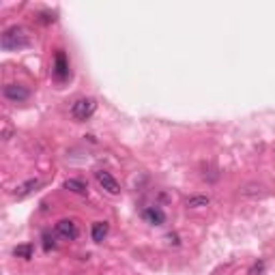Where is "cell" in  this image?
<instances>
[{"mask_svg":"<svg viewBox=\"0 0 275 275\" xmlns=\"http://www.w3.org/2000/svg\"><path fill=\"white\" fill-rule=\"evenodd\" d=\"M28 45V34L22 26H11L2 32V48L4 50H22Z\"/></svg>","mask_w":275,"mask_h":275,"instance_id":"1","label":"cell"},{"mask_svg":"<svg viewBox=\"0 0 275 275\" xmlns=\"http://www.w3.org/2000/svg\"><path fill=\"white\" fill-rule=\"evenodd\" d=\"M95 110H97V101L92 97H82L71 105V114H73V119H78V121L91 119V116L95 114Z\"/></svg>","mask_w":275,"mask_h":275,"instance_id":"2","label":"cell"},{"mask_svg":"<svg viewBox=\"0 0 275 275\" xmlns=\"http://www.w3.org/2000/svg\"><path fill=\"white\" fill-rule=\"evenodd\" d=\"M95 179H97V183L103 187L108 194H112V196H119L121 194V185H119V181H116L110 172H105V170H97L95 172Z\"/></svg>","mask_w":275,"mask_h":275,"instance_id":"3","label":"cell"},{"mask_svg":"<svg viewBox=\"0 0 275 275\" xmlns=\"http://www.w3.org/2000/svg\"><path fill=\"white\" fill-rule=\"evenodd\" d=\"M2 95L9 99V101H13V103H22V101H26L28 97H31V91L26 89V86H22V84H7L2 89Z\"/></svg>","mask_w":275,"mask_h":275,"instance_id":"4","label":"cell"},{"mask_svg":"<svg viewBox=\"0 0 275 275\" xmlns=\"http://www.w3.org/2000/svg\"><path fill=\"white\" fill-rule=\"evenodd\" d=\"M56 235L62 237L65 241H73V239H78V226L71 219H61L56 224Z\"/></svg>","mask_w":275,"mask_h":275,"instance_id":"5","label":"cell"},{"mask_svg":"<svg viewBox=\"0 0 275 275\" xmlns=\"http://www.w3.org/2000/svg\"><path fill=\"white\" fill-rule=\"evenodd\" d=\"M54 75L58 80H65L69 75V62H67V56L65 52H56V58H54Z\"/></svg>","mask_w":275,"mask_h":275,"instance_id":"6","label":"cell"},{"mask_svg":"<svg viewBox=\"0 0 275 275\" xmlns=\"http://www.w3.org/2000/svg\"><path fill=\"white\" fill-rule=\"evenodd\" d=\"M37 187H41V179H28L26 183H22V185L15 187L13 196H15V198H24V196H28V194H32Z\"/></svg>","mask_w":275,"mask_h":275,"instance_id":"7","label":"cell"},{"mask_svg":"<svg viewBox=\"0 0 275 275\" xmlns=\"http://www.w3.org/2000/svg\"><path fill=\"white\" fill-rule=\"evenodd\" d=\"M144 219L153 226H161L163 221H166V213H163L159 207H149L144 211Z\"/></svg>","mask_w":275,"mask_h":275,"instance_id":"8","label":"cell"},{"mask_svg":"<svg viewBox=\"0 0 275 275\" xmlns=\"http://www.w3.org/2000/svg\"><path fill=\"white\" fill-rule=\"evenodd\" d=\"M108 232H110L108 221H95V224H92V241H95V243H101L103 239L108 237Z\"/></svg>","mask_w":275,"mask_h":275,"instance_id":"9","label":"cell"},{"mask_svg":"<svg viewBox=\"0 0 275 275\" xmlns=\"http://www.w3.org/2000/svg\"><path fill=\"white\" fill-rule=\"evenodd\" d=\"M62 187L69 189V191H73V194H80V196H84L86 191H89V187L82 183V181H78V179H67L65 183H62Z\"/></svg>","mask_w":275,"mask_h":275,"instance_id":"10","label":"cell"},{"mask_svg":"<svg viewBox=\"0 0 275 275\" xmlns=\"http://www.w3.org/2000/svg\"><path fill=\"white\" fill-rule=\"evenodd\" d=\"M13 254L17 256V258H26V260H31V258H32V254H34V247H32L31 243L17 245V247H13Z\"/></svg>","mask_w":275,"mask_h":275,"instance_id":"11","label":"cell"},{"mask_svg":"<svg viewBox=\"0 0 275 275\" xmlns=\"http://www.w3.org/2000/svg\"><path fill=\"white\" fill-rule=\"evenodd\" d=\"M211 200H209V196H191V198H187V207L189 209H200V207H207Z\"/></svg>","mask_w":275,"mask_h":275,"instance_id":"12","label":"cell"},{"mask_svg":"<svg viewBox=\"0 0 275 275\" xmlns=\"http://www.w3.org/2000/svg\"><path fill=\"white\" fill-rule=\"evenodd\" d=\"M43 241H45L43 245H45V249H48V251H50V249H54V245H56V243H54V239H50V235H43Z\"/></svg>","mask_w":275,"mask_h":275,"instance_id":"13","label":"cell"},{"mask_svg":"<svg viewBox=\"0 0 275 275\" xmlns=\"http://www.w3.org/2000/svg\"><path fill=\"white\" fill-rule=\"evenodd\" d=\"M11 133H13V129H11V125L7 121H4V129H2V140H9L11 138Z\"/></svg>","mask_w":275,"mask_h":275,"instance_id":"14","label":"cell"}]
</instances>
